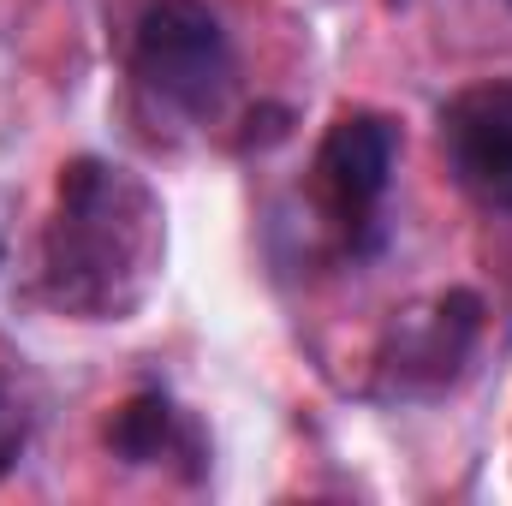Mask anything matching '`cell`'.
<instances>
[{
	"mask_svg": "<svg viewBox=\"0 0 512 506\" xmlns=\"http://www.w3.org/2000/svg\"><path fill=\"white\" fill-rule=\"evenodd\" d=\"M441 149H447L453 179L483 209L512 215V78L453 96L441 114Z\"/></svg>",
	"mask_w": 512,
	"mask_h": 506,
	"instance_id": "5b68a950",
	"label": "cell"
},
{
	"mask_svg": "<svg viewBox=\"0 0 512 506\" xmlns=\"http://www.w3.org/2000/svg\"><path fill=\"white\" fill-rule=\"evenodd\" d=\"M483 328V304L477 292H441L429 304H411L393 316L387 328V352L382 370L393 393H435L465 370L471 346Z\"/></svg>",
	"mask_w": 512,
	"mask_h": 506,
	"instance_id": "277c9868",
	"label": "cell"
},
{
	"mask_svg": "<svg viewBox=\"0 0 512 506\" xmlns=\"http://www.w3.org/2000/svg\"><path fill=\"white\" fill-rule=\"evenodd\" d=\"M393 155H399V131L382 114H340L328 126L316 149V191L328 215L346 227V239H364L376 227V209L393 179Z\"/></svg>",
	"mask_w": 512,
	"mask_h": 506,
	"instance_id": "3957f363",
	"label": "cell"
},
{
	"mask_svg": "<svg viewBox=\"0 0 512 506\" xmlns=\"http://www.w3.org/2000/svg\"><path fill=\"white\" fill-rule=\"evenodd\" d=\"M167 262V215L143 173L102 155L60 167L42 227V292L78 322H126L149 304Z\"/></svg>",
	"mask_w": 512,
	"mask_h": 506,
	"instance_id": "6da1fadb",
	"label": "cell"
},
{
	"mask_svg": "<svg viewBox=\"0 0 512 506\" xmlns=\"http://www.w3.org/2000/svg\"><path fill=\"white\" fill-rule=\"evenodd\" d=\"M18 453H24V411H18V399L0 387V477L18 465Z\"/></svg>",
	"mask_w": 512,
	"mask_h": 506,
	"instance_id": "52a82bcc",
	"label": "cell"
},
{
	"mask_svg": "<svg viewBox=\"0 0 512 506\" xmlns=\"http://www.w3.org/2000/svg\"><path fill=\"white\" fill-rule=\"evenodd\" d=\"M131 66L143 90L191 120L215 114L233 90V48L221 18L203 0H149L137 18Z\"/></svg>",
	"mask_w": 512,
	"mask_h": 506,
	"instance_id": "7a4b0ae2",
	"label": "cell"
},
{
	"mask_svg": "<svg viewBox=\"0 0 512 506\" xmlns=\"http://www.w3.org/2000/svg\"><path fill=\"white\" fill-rule=\"evenodd\" d=\"M108 441H114V453L131 459V465H161V459H173V453H197V447H191V429L179 423V411H173L161 393H137L126 411L114 417Z\"/></svg>",
	"mask_w": 512,
	"mask_h": 506,
	"instance_id": "8992f818",
	"label": "cell"
}]
</instances>
